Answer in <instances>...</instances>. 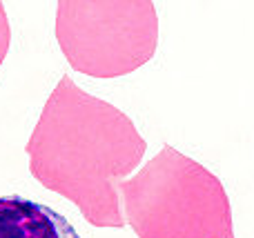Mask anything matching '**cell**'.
Listing matches in <instances>:
<instances>
[{
  "label": "cell",
  "mask_w": 254,
  "mask_h": 238,
  "mask_svg": "<svg viewBox=\"0 0 254 238\" xmlns=\"http://www.w3.org/2000/svg\"><path fill=\"white\" fill-rule=\"evenodd\" d=\"M9 45H11V27H9V18L4 11V4L0 0V67H2L4 58H7Z\"/></svg>",
  "instance_id": "cell-5"
},
{
  "label": "cell",
  "mask_w": 254,
  "mask_h": 238,
  "mask_svg": "<svg viewBox=\"0 0 254 238\" xmlns=\"http://www.w3.org/2000/svg\"><path fill=\"white\" fill-rule=\"evenodd\" d=\"M147 149L131 118L63 76L27 141L29 172L65 196L94 227H125L116 191Z\"/></svg>",
  "instance_id": "cell-1"
},
{
  "label": "cell",
  "mask_w": 254,
  "mask_h": 238,
  "mask_svg": "<svg viewBox=\"0 0 254 238\" xmlns=\"http://www.w3.org/2000/svg\"><path fill=\"white\" fill-rule=\"evenodd\" d=\"M0 238H80L69 221L43 203L2 196L0 198Z\"/></svg>",
  "instance_id": "cell-4"
},
{
  "label": "cell",
  "mask_w": 254,
  "mask_h": 238,
  "mask_svg": "<svg viewBox=\"0 0 254 238\" xmlns=\"http://www.w3.org/2000/svg\"><path fill=\"white\" fill-rule=\"evenodd\" d=\"M56 40L71 69L119 78L147 65L158 47L152 0H58Z\"/></svg>",
  "instance_id": "cell-3"
},
{
  "label": "cell",
  "mask_w": 254,
  "mask_h": 238,
  "mask_svg": "<svg viewBox=\"0 0 254 238\" xmlns=\"http://www.w3.org/2000/svg\"><path fill=\"white\" fill-rule=\"evenodd\" d=\"M116 191L138 238H237L223 183L167 143Z\"/></svg>",
  "instance_id": "cell-2"
}]
</instances>
